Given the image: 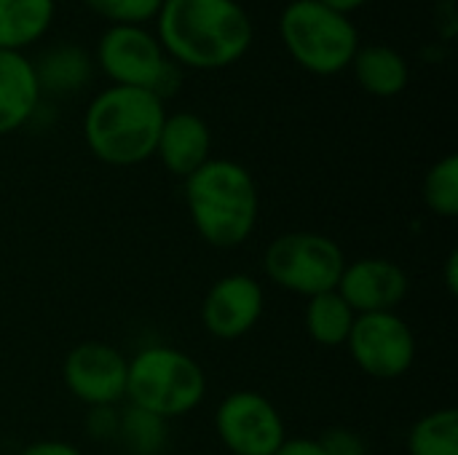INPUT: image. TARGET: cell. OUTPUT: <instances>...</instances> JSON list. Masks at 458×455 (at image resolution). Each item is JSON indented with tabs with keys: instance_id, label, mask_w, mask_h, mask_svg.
<instances>
[{
	"instance_id": "1",
	"label": "cell",
	"mask_w": 458,
	"mask_h": 455,
	"mask_svg": "<svg viewBox=\"0 0 458 455\" xmlns=\"http://www.w3.org/2000/svg\"><path fill=\"white\" fill-rule=\"evenodd\" d=\"M158 43L174 64L220 70L252 46L250 13L236 0H164Z\"/></svg>"
},
{
	"instance_id": "2",
	"label": "cell",
	"mask_w": 458,
	"mask_h": 455,
	"mask_svg": "<svg viewBox=\"0 0 458 455\" xmlns=\"http://www.w3.org/2000/svg\"><path fill=\"white\" fill-rule=\"evenodd\" d=\"M164 118V102L153 91L110 86L86 107L83 137L99 161L113 166H134L156 153Z\"/></svg>"
},
{
	"instance_id": "3",
	"label": "cell",
	"mask_w": 458,
	"mask_h": 455,
	"mask_svg": "<svg viewBox=\"0 0 458 455\" xmlns=\"http://www.w3.org/2000/svg\"><path fill=\"white\" fill-rule=\"evenodd\" d=\"M185 198L196 231L212 247H239L258 220L252 174L233 161H207L185 177Z\"/></svg>"
},
{
	"instance_id": "4",
	"label": "cell",
	"mask_w": 458,
	"mask_h": 455,
	"mask_svg": "<svg viewBox=\"0 0 458 455\" xmlns=\"http://www.w3.org/2000/svg\"><path fill=\"white\" fill-rule=\"evenodd\" d=\"M279 35L290 56L309 72L335 75L346 70L360 48L352 16L322 0H290L279 16Z\"/></svg>"
},
{
	"instance_id": "5",
	"label": "cell",
	"mask_w": 458,
	"mask_h": 455,
	"mask_svg": "<svg viewBox=\"0 0 458 455\" xmlns=\"http://www.w3.org/2000/svg\"><path fill=\"white\" fill-rule=\"evenodd\" d=\"M207 392L204 370L182 351L153 346L129 362L126 394L134 408L156 416L174 418L199 408Z\"/></svg>"
},
{
	"instance_id": "6",
	"label": "cell",
	"mask_w": 458,
	"mask_h": 455,
	"mask_svg": "<svg viewBox=\"0 0 458 455\" xmlns=\"http://www.w3.org/2000/svg\"><path fill=\"white\" fill-rule=\"evenodd\" d=\"M97 62L113 86H131L153 91L161 102L180 86L177 64L164 54L156 35L145 27L113 24L97 46Z\"/></svg>"
},
{
	"instance_id": "7",
	"label": "cell",
	"mask_w": 458,
	"mask_h": 455,
	"mask_svg": "<svg viewBox=\"0 0 458 455\" xmlns=\"http://www.w3.org/2000/svg\"><path fill=\"white\" fill-rule=\"evenodd\" d=\"M263 268L282 290L314 298L338 290L346 260L341 247L322 233H287L271 241Z\"/></svg>"
},
{
	"instance_id": "8",
	"label": "cell",
	"mask_w": 458,
	"mask_h": 455,
	"mask_svg": "<svg viewBox=\"0 0 458 455\" xmlns=\"http://www.w3.org/2000/svg\"><path fill=\"white\" fill-rule=\"evenodd\" d=\"M354 362L373 378H400L416 359V338L411 327L392 311L362 314L346 338Z\"/></svg>"
},
{
	"instance_id": "9",
	"label": "cell",
	"mask_w": 458,
	"mask_h": 455,
	"mask_svg": "<svg viewBox=\"0 0 458 455\" xmlns=\"http://www.w3.org/2000/svg\"><path fill=\"white\" fill-rule=\"evenodd\" d=\"M215 426L233 455H274L284 442V424L276 408L252 392L231 394L217 408Z\"/></svg>"
},
{
	"instance_id": "10",
	"label": "cell",
	"mask_w": 458,
	"mask_h": 455,
	"mask_svg": "<svg viewBox=\"0 0 458 455\" xmlns=\"http://www.w3.org/2000/svg\"><path fill=\"white\" fill-rule=\"evenodd\" d=\"M64 383L81 402L105 408L126 394L129 362L107 343H81L64 359Z\"/></svg>"
},
{
	"instance_id": "11",
	"label": "cell",
	"mask_w": 458,
	"mask_h": 455,
	"mask_svg": "<svg viewBox=\"0 0 458 455\" xmlns=\"http://www.w3.org/2000/svg\"><path fill=\"white\" fill-rule=\"evenodd\" d=\"M260 314H263V290L250 276L220 279L209 290L201 306L204 327L223 341H233L250 333L258 324Z\"/></svg>"
},
{
	"instance_id": "12",
	"label": "cell",
	"mask_w": 458,
	"mask_h": 455,
	"mask_svg": "<svg viewBox=\"0 0 458 455\" xmlns=\"http://www.w3.org/2000/svg\"><path fill=\"white\" fill-rule=\"evenodd\" d=\"M405 292L408 276L400 265L384 257H368L346 265L338 282V295L349 303L352 311L362 314L392 311L397 303H403Z\"/></svg>"
},
{
	"instance_id": "13",
	"label": "cell",
	"mask_w": 458,
	"mask_h": 455,
	"mask_svg": "<svg viewBox=\"0 0 458 455\" xmlns=\"http://www.w3.org/2000/svg\"><path fill=\"white\" fill-rule=\"evenodd\" d=\"M209 126L196 113H174L164 118L156 153L164 166L177 177H191L199 166L209 161Z\"/></svg>"
},
{
	"instance_id": "14",
	"label": "cell",
	"mask_w": 458,
	"mask_h": 455,
	"mask_svg": "<svg viewBox=\"0 0 458 455\" xmlns=\"http://www.w3.org/2000/svg\"><path fill=\"white\" fill-rule=\"evenodd\" d=\"M40 102V83L21 51L0 48V134L24 126Z\"/></svg>"
},
{
	"instance_id": "15",
	"label": "cell",
	"mask_w": 458,
	"mask_h": 455,
	"mask_svg": "<svg viewBox=\"0 0 458 455\" xmlns=\"http://www.w3.org/2000/svg\"><path fill=\"white\" fill-rule=\"evenodd\" d=\"M352 67L357 83L373 97H394L408 86L411 78L405 56L397 48L381 43L360 46L352 59Z\"/></svg>"
},
{
	"instance_id": "16",
	"label": "cell",
	"mask_w": 458,
	"mask_h": 455,
	"mask_svg": "<svg viewBox=\"0 0 458 455\" xmlns=\"http://www.w3.org/2000/svg\"><path fill=\"white\" fill-rule=\"evenodd\" d=\"M54 0H0V48L21 51L38 43L54 21Z\"/></svg>"
},
{
	"instance_id": "17",
	"label": "cell",
	"mask_w": 458,
	"mask_h": 455,
	"mask_svg": "<svg viewBox=\"0 0 458 455\" xmlns=\"http://www.w3.org/2000/svg\"><path fill=\"white\" fill-rule=\"evenodd\" d=\"M40 91L51 88V91H75L89 80L91 72V59L81 46H54L48 48L38 62H32Z\"/></svg>"
},
{
	"instance_id": "18",
	"label": "cell",
	"mask_w": 458,
	"mask_h": 455,
	"mask_svg": "<svg viewBox=\"0 0 458 455\" xmlns=\"http://www.w3.org/2000/svg\"><path fill=\"white\" fill-rule=\"evenodd\" d=\"M352 324H354V311L335 290L311 298L306 308V330L319 346L346 343Z\"/></svg>"
},
{
	"instance_id": "19",
	"label": "cell",
	"mask_w": 458,
	"mask_h": 455,
	"mask_svg": "<svg viewBox=\"0 0 458 455\" xmlns=\"http://www.w3.org/2000/svg\"><path fill=\"white\" fill-rule=\"evenodd\" d=\"M411 455H458V416L445 408L424 416L408 437Z\"/></svg>"
},
{
	"instance_id": "20",
	"label": "cell",
	"mask_w": 458,
	"mask_h": 455,
	"mask_svg": "<svg viewBox=\"0 0 458 455\" xmlns=\"http://www.w3.org/2000/svg\"><path fill=\"white\" fill-rule=\"evenodd\" d=\"M424 201L440 217L458 215V158L445 156L437 161L424 180Z\"/></svg>"
},
{
	"instance_id": "21",
	"label": "cell",
	"mask_w": 458,
	"mask_h": 455,
	"mask_svg": "<svg viewBox=\"0 0 458 455\" xmlns=\"http://www.w3.org/2000/svg\"><path fill=\"white\" fill-rule=\"evenodd\" d=\"M97 16L113 24H131L142 27L145 21L156 19L164 0H83Z\"/></svg>"
},
{
	"instance_id": "22",
	"label": "cell",
	"mask_w": 458,
	"mask_h": 455,
	"mask_svg": "<svg viewBox=\"0 0 458 455\" xmlns=\"http://www.w3.org/2000/svg\"><path fill=\"white\" fill-rule=\"evenodd\" d=\"M322 448L327 451V455H365L362 442L352 434V432H344V429H335L330 432L325 440H319Z\"/></svg>"
},
{
	"instance_id": "23",
	"label": "cell",
	"mask_w": 458,
	"mask_h": 455,
	"mask_svg": "<svg viewBox=\"0 0 458 455\" xmlns=\"http://www.w3.org/2000/svg\"><path fill=\"white\" fill-rule=\"evenodd\" d=\"M274 455H327L319 440H284Z\"/></svg>"
},
{
	"instance_id": "24",
	"label": "cell",
	"mask_w": 458,
	"mask_h": 455,
	"mask_svg": "<svg viewBox=\"0 0 458 455\" xmlns=\"http://www.w3.org/2000/svg\"><path fill=\"white\" fill-rule=\"evenodd\" d=\"M19 455H81L72 445L67 442H35L30 448H24Z\"/></svg>"
},
{
	"instance_id": "25",
	"label": "cell",
	"mask_w": 458,
	"mask_h": 455,
	"mask_svg": "<svg viewBox=\"0 0 458 455\" xmlns=\"http://www.w3.org/2000/svg\"><path fill=\"white\" fill-rule=\"evenodd\" d=\"M325 5H330V8H335V11H341V13H352V11H357L360 5H365L368 0H322Z\"/></svg>"
},
{
	"instance_id": "26",
	"label": "cell",
	"mask_w": 458,
	"mask_h": 455,
	"mask_svg": "<svg viewBox=\"0 0 458 455\" xmlns=\"http://www.w3.org/2000/svg\"><path fill=\"white\" fill-rule=\"evenodd\" d=\"M456 265H458V252H451V257H448V290H451L454 295L458 292Z\"/></svg>"
}]
</instances>
